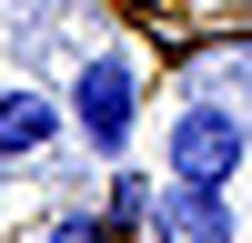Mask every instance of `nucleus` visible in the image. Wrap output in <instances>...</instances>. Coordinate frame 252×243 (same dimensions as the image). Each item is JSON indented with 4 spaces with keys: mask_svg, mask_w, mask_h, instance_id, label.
<instances>
[{
    "mask_svg": "<svg viewBox=\"0 0 252 243\" xmlns=\"http://www.w3.org/2000/svg\"><path fill=\"white\" fill-rule=\"evenodd\" d=\"M40 243H121V233H111L101 213H51V233H40Z\"/></svg>",
    "mask_w": 252,
    "mask_h": 243,
    "instance_id": "6",
    "label": "nucleus"
},
{
    "mask_svg": "<svg viewBox=\"0 0 252 243\" xmlns=\"http://www.w3.org/2000/svg\"><path fill=\"white\" fill-rule=\"evenodd\" d=\"M131 122H141V71H131V51L91 40V51L71 61V132L91 142L101 162H121V152H131Z\"/></svg>",
    "mask_w": 252,
    "mask_h": 243,
    "instance_id": "1",
    "label": "nucleus"
},
{
    "mask_svg": "<svg viewBox=\"0 0 252 243\" xmlns=\"http://www.w3.org/2000/svg\"><path fill=\"white\" fill-rule=\"evenodd\" d=\"M152 243H232V182H152V223H141Z\"/></svg>",
    "mask_w": 252,
    "mask_h": 243,
    "instance_id": "3",
    "label": "nucleus"
},
{
    "mask_svg": "<svg viewBox=\"0 0 252 243\" xmlns=\"http://www.w3.org/2000/svg\"><path fill=\"white\" fill-rule=\"evenodd\" d=\"M252 162V122L222 112V101H182L172 112V152H161V172L172 182H232Z\"/></svg>",
    "mask_w": 252,
    "mask_h": 243,
    "instance_id": "2",
    "label": "nucleus"
},
{
    "mask_svg": "<svg viewBox=\"0 0 252 243\" xmlns=\"http://www.w3.org/2000/svg\"><path fill=\"white\" fill-rule=\"evenodd\" d=\"M61 132H71V112H61L51 91H31V81H10V91H0V162H20V172H31V162L61 152Z\"/></svg>",
    "mask_w": 252,
    "mask_h": 243,
    "instance_id": "4",
    "label": "nucleus"
},
{
    "mask_svg": "<svg viewBox=\"0 0 252 243\" xmlns=\"http://www.w3.org/2000/svg\"><path fill=\"white\" fill-rule=\"evenodd\" d=\"M101 223H111V233L152 223V182H141V172H121V182H111V213H101Z\"/></svg>",
    "mask_w": 252,
    "mask_h": 243,
    "instance_id": "5",
    "label": "nucleus"
}]
</instances>
